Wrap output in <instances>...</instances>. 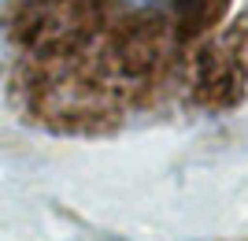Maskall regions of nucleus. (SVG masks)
Returning <instances> with one entry per match:
<instances>
[{"label":"nucleus","instance_id":"obj_1","mask_svg":"<svg viewBox=\"0 0 248 241\" xmlns=\"http://www.w3.org/2000/svg\"><path fill=\"white\" fill-rule=\"evenodd\" d=\"M115 19L137 30H178L182 22L207 15L211 0H100Z\"/></svg>","mask_w":248,"mask_h":241}]
</instances>
